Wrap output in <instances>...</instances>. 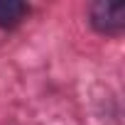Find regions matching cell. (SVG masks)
Instances as JSON below:
<instances>
[{
    "mask_svg": "<svg viewBox=\"0 0 125 125\" xmlns=\"http://www.w3.org/2000/svg\"><path fill=\"white\" fill-rule=\"evenodd\" d=\"M91 22L105 34H115L125 27V5L123 3H96L91 5Z\"/></svg>",
    "mask_w": 125,
    "mask_h": 125,
    "instance_id": "cell-1",
    "label": "cell"
},
{
    "mask_svg": "<svg viewBox=\"0 0 125 125\" xmlns=\"http://www.w3.org/2000/svg\"><path fill=\"white\" fill-rule=\"evenodd\" d=\"M27 15V5L20 0H0V27H12Z\"/></svg>",
    "mask_w": 125,
    "mask_h": 125,
    "instance_id": "cell-2",
    "label": "cell"
}]
</instances>
